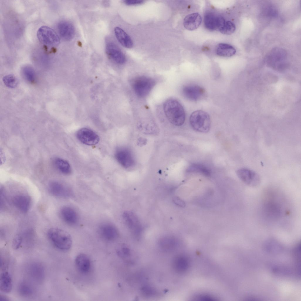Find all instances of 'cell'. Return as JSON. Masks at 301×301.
I'll return each mask as SVG.
<instances>
[{"label":"cell","instance_id":"cell-13","mask_svg":"<svg viewBox=\"0 0 301 301\" xmlns=\"http://www.w3.org/2000/svg\"><path fill=\"white\" fill-rule=\"evenodd\" d=\"M100 235L105 240L109 241L116 239L118 236V231L116 226L111 223H105L99 227Z\"/></svg>","mask_w":301,"mask_h":301},{"label":"cell","instance_id":"cell-28","mask_svg":"<svg viewBox=\"0 0 301 301\" xmlns=\"http://www.w3.org/2000/svg\"><path fill=\"white\" fill-rule=\"evenodd\" d=\"M235 29V25L233 22L230 21H225L219 30L223 34L230 35L234 32Z\"/></svg>","mask_w":301,"mask_h":301},{"label":"cell","instance_id":"cell-27","mask_svg":"<svg viewBox=\"0 0 301 301\" xmlns=\"http://www.w3.org/2000/svg\"><path fill=\"white\" fill-rule=\"evenodd\" d=\"M22 72L24 78L27 81L32 83L35 82V73L32 67L28 66L24 67L22 69Z\"/></svg>","mask_w":301,"mask_h":301},{"label":"cell","instance_id":"cell-16","mask_svg":"<svg viewBox=\"0 0 301 301\" xmlns=\"http://www.w3.org/2000/svg\"><path fill=\"white\" fill-rule=\"evenodd\" d=\"M14 205L21 212L26 213L30 209L31 203L30 197L24 194H19L15 196L12 199Z\"/></svg>","mask_w":301,"mask_h":301},{"label":"cell","instance_id":"cell-14","mask_svg":"<svg viewBox=\"0 0 301 301\" xmlns=\"http://www.w3.org/2000/svg\"><path fill=\"white\" fill-rule=\"evenodd\" d=\"M225 21L223 17L216 16L210 12L206 13L204 17V24L205 27L211 31L217 29L218 30Z\"/></svg>","mask_w":301,"mask_h":301},{"label":"cell","instance_id":"cell-25","mask_svg":"<svg viewBox=\"0 0 301 301\" xmlns=\"http://www.w3.org/2000/svg\"><path fill=\"white\" fill-rule=\"evenodd\" d=\"M54 164L56 169L61 173L65 175L70 174L71 172L69 163L63 159L57 158L54 161Z\"/></svg>","mask_w":301,"mask_h":301},{"label":"cell","instance_id":"cell-4","mask_svg":"<svg viewBox=\"0 0 301 301\" xmlns=\"http://www.w3.org/2000/svg\"><path fill=\"white\" fill-rule=\"evenodd\" d=\"M37 36L41 43L49 47L57 46L60 43L59 37L54 30L46 26L39 29Z\"/></svg>","mask_w":301,"mask_h":301},{"label":"cell","instance_id":"cell-6","mask_svg":"<svg viewBox=\"0 0 301 301\" xmlns=\"http://www.w3.org/2000/svg\"><path fill=\"white\" fill-rule=\"evenodd\" d=\"M236 174L240 179L249 186L255 187L260 183L261 179L259 175L252 170L242 168L237 170Z\"/></svg>","mask_w":301,"mask_h":301},{"label":"cell","instance_id":"cell-30","mask_svg":"<svg viewBox=\"0 0 301 301\" xmlns=\"http://www.w3.org/2000/svg\"><path fill=\"white\" fill-rule=\"evenodd\" d=\"M22 236L20 234H17L14 237L12 243V247L14 250L19 249L23 241Z\"/></svg>","mask_w":301,"mask_h":301},{"label":"cell","instance_id":"cell-7","mask_svg":"<svg viewBox=\"0 0 301 301\" xmlns=\"http://www.w3.org/2000/svg\"><path fill=\"white\" fill-rule=\"evenodd\" d=\"M123 219L134 236L139 238L142 233V227L136 216L130 211L125 212L123 215Z\"/></svg>","mask_w":301,"mask_h":301},{"label":"cell","instance_id":"cell-19","mask_svg":"<svg viewBox=\"0 0 301 301\" xmlns=\"http://www.w3.org/2000/svg\"><path fill=\"white\" fill-rule=\"evenodd\" d=\"M202 18L198 13H195L187 15L184 18L183 25L187 30L193 31L197 29L200 25Z\"/></svg>","mask_w":301,"mask_h":301},{"label":"cell","instance_id":"cell-32","mask_svg":"<svg viewBox=\"0 0 301 301\" xmlns=\"http://www.w3.org/2000/svg\"><path fill=\"white\" fill-rule=\"evenodd\" d=\"M173 201L176 205L180 206L184 205V203L178 197H175L173 198Z\"/></svg>","mask_w":301,"mask_h":301},{"label":"cell","instance_id":"cell-17","mask_svg":"<svg viewBox=\"0 0 301 301\" xmlns=\"http://www.w3.org/2000/svg\"><path fill=\"white\" fill-rule=\"evenodd\" d=\"M60 214L63 220L68 225H75L78 221L77 214L71 207L68 206L63 207L60 210Z\"/></svg>","mask_w":301,"mask_h":301},{"label":"cell","instance_id":"cell-5","mask_svg":"<svg viewBox=\"0 0 301 301\" xmlns=\"http://www.w3.org/2000/svg\"><path fill=\"white\" fill-rule=\"evenodd\" d=\"M155 84L152 78L145 76H141L135 78L132 82L133 88L138 96L143 97L150 92Z\"/></svg>","mask_w":301,"mask_h":301},{"label":"cell","instance_id":"cell-22","mask_svg":"<svg viewBox=\"0 0 301 301\" xmlns=\"http://www.w3.org/2000/svg\"><path fill=\"white\" fill-rule=\"evenodd\" d=\"M216 53L218 55L225 57H230L235 54V49L231 45L225 43H220L217 46Z\"/></svg>","mask_w":301,"mask_h":301},{"label":"cell","instance_id":"cell-26","mask_svg":"<svg viewBox=\"0 0 301 301\" xmlns=\"http://www.w3.org/2000/svg\"><path fill=\"white\" fill-rule=\"evenodd\" d=\"M18 291L21 296L26 297L32 296L34 292L31 285L25 281H22L19 284L18 287Z\"/></svg>","mask_w":301,"mask_h":301},{"label":"cell","instance_id":"cell-18","mask_svg":"<svg viewBox=\"0 0 301 301\" xmlns=\"http://www.w3.org/2000/svg\"><path fill=\"white\" fill-rule=\"evenodd\" d=\"M75 263L77 269L83 274H86L90 270L91 267V261L86 255L80 253L76 257Z\"/></svg>","mask_w":301,"mask_h":301},{"label":"cell","instance_id":"cell-31","mask_svg":"<svg viewBox=\"0 0 301 301\" xmlns=\"http://www.w3.org/2000/svg\"><path fill=\"white\" fill-rule=\"evenodd\" d=\"M124 3L128 5H136L141 4L143 1L139 0H125L123 1Z\"/></svg>","mask_w":301,"mask_h":301},{"label":"cell","instance_id":"cell-2","mask_svg":"<svg viewBox=\"0 0 301 301\" xmlns=\"http://www.w3.org/2000/svg\"><path fill=\"white\" fill-rule=\"evenodd\" d=\"M47 236L51 243L59 250H68L72 245L71 235L67 232L62 229L51 228L48 230Z\"/></svg>","mask_w":301,"mask_h":301},{"label":"cell","instance_id":"cell-23","mask_svg":"<svg viewBox=\"0 0 301 301\" xmlns=\"http://www.w3.org/2000/svg\"><path fill=\"white\" fill-rule=\"evenodd\" d=\"M12 288V279L11 276L7 271L2 273L0 277V289L2 292L9 293Z\"/></svg>","mask_w":301,"mask_h":301},{"label":"cell","instance_id":"cell-21","mask_svg":"<svg viewBox=\"0 0 301 301\" xmlns=\"http://www.w3.org/2000/svg\"><path fill=\"white\" fill-rule=\"evenodd\" d=\"M114 31L116 36L121 44L124 47L131 48L133 46V43L130 36L122 29L116 27Z\"/></svg>","mask_w":301,"mask_h":301},{"label":"cell","instance_id":"cell-20","mask_svg":"<svg viewBox=\"0 0 301 301\" xmlns=\"http://www.w3.org/2000/svg\"><path fill=\"white\" fill-rule=\"evenodd\" d=\"M27 270L31 278L36 281H41L44 277V268L43 265L39 263H32L29 265Z\"/></svg>","mask_w":301,"mask_h":301},{"label":"cell","instance_id":"cell-12","mask_svg":"<svg viewBox=\"0 0 301 301\" xmlns=\"http://www.w3.org/2000/svg\"><path fill=\"white\" fill-rule=\"evenodd\" d=\"M106 51L107 55L116 63L122 64L125 62L126 58L124 54L114 43L112 42L108 43Z\"/></svg>","mask_w":301,"mask_h":301},{"label":"cell","instance_id":"cell-3","mask_svg":"<svg viewBox=\"0 0 301 301\" xmlns=\"http://www.w3.org/2000/svg\"><path fill=\"white\" fill-rule=\"evenodd\" d=\"M189 122L192 128L198 132H208L210 128V117L208 113L202 110L193 112L190 116Z\"/></svg>","mask_w":301,"mask_h":301},{"label":"cell","instance_id":"cell-29","mask_svg":"<svg viewBox=\"0 0 301 301\" xmlns=\"http://www.w3.org/2000/svg\"><path fill=\"white\" fill-rule=\"evenodd\" d=\"M3 81L7 87L11 88H15L18 83V80L16 77L11 74L4 76L3 78Z\"/></svg>","mask_w":301,"mask_h":301},{"label":"cell","instance_id":"cell-1","mask_svg":"<svg viewBox=\"0 0 301 301\" xmlns=\"http://www.w3.org/2000/svg\"><path fill=\"white\" fill-rule=\"evenodd\" d=\"M163 110L167 118L172 124L178 126L183 124L185 113L183 106L178 101L174 99L166 101L163 105Z\"/></svg>","mask_w":301,"mask_h":301},{"label":"cell","instance_id":"cell-24","mask_svg":"<svg viewBox=\"0 0 301 301\" xmlns=\"http://www.w3.org/2000/svg\"><path fill=\"white\" fill-rule=\"evenodd\" d=\"M187 171L189 173H200L206 176H209L211 174V171L208 168L199 163L191 164L188 167Z\"/></svg>","mask_w":301,"mask_h":301},{"label":"cell","instance_id":"cell-11","mask_svg":"<svg viewBox=\"0 0 301 301\" xmlns=\"http://www.w3.org/2000/svg\"><path fill=\"white\" fill-rule=\"evenodd\" d=\"M184 96L188 100L196 101L201 100L205 96V90L202 87L196 85H188L183 88Z\"/></svg>","mask_w":301,"mask_h":301},{"label":"cell","instance_id":"cell-15","mask_svg":"<svg viewBox=\"0 0 301 301\" xmlns=\"http://www.w3.org/2000/svg\"><path fill=\"white\" fill-rule=\"evenodd\" d=\"M57 29L60 36L64 40L69 41L73 38L75 29L73 25L67 21L60 22L57 26Z\"/></svg>","mask_w":301,"mask_h":301},{"label":"cell","instance_id":"cell-8","mask_svg":"<svg viewBox=\"0 0 301 301\" xmlns=\"http://www.w3.org/2000/svg\"><path fill=\"white\" fill-rule=\"evenodd\" d=\"M115 157L118 162L125 168L131 167L134 164L135 160L131 151L127 148H118L116 151Z\"/></svg>","mask_w":301,"mask_h":301},{"label":"cell","instance_id":"cell-33","mask_svg":"<svg viewBox=\"0 0 301 301\" xmlns=\"http://www.w3.org/2000/svg\"><path fill=\"white\" fill-rule=\"evenodd\" d=\"M9 300V299L6 297V296L1 295L0 296V301H8Z\"/></svg>","mask_w":301,"mask_h":301},{"label":"cell","instance_id":"cell-10","mask_svg":"<svg viewBox=\"0 0 301 301\" xmlns=\"http://www.w3.org/2000/svg\"><path fill=\"white\" fill-rule=\"evenodd\" d=\"M76 136L80 142L87 145H95L99 141V137L96 133L86 128L78 130Z\"/></svg>","mask_w":301,"mask_h":301},{"label":"cell","instance_id":"cell-9","mask_svg":"<svg viewBox=\"0 0 301 301\" xmlns=\"http://www.w3.org/2000/svg\"><path fill=\"white\" fill-rule=\"evenodd\" d=\"M49 193L53 196L61 198H67L72 196L71 190L63 184L57 181L50 182L48 185Z\"/></svg>","mask_w":301,"mask_h":301}]
</instances>
